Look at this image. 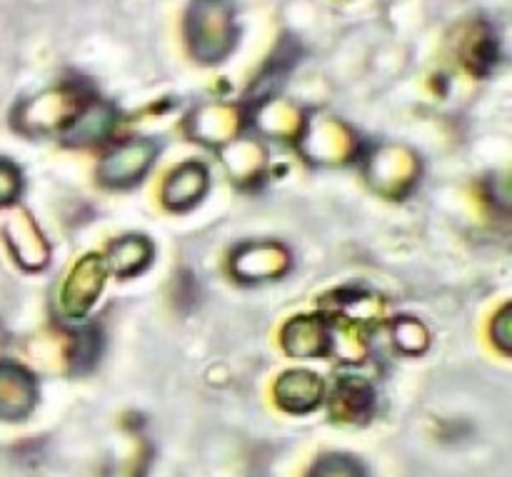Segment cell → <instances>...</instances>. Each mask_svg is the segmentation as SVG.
<instances>
[{"mask_svg": "<svg viewBox=\"0 0 512 477\" xmlns=\"http://www.w3.org/2000/svg\"><path fill=\"white\" fill-rule=\"evenodd\" d=\"M33 398V378L18 365L0 363V418L13 420L25 415Z\"/></svg>", "mask_w": 512, "mask_h": 477, "instance_id": "obj_1", "label": "cell"}, {"mask_svg": "<svg viewBox=\"0 0 512 477\" xmlns=\"http://www.w3.org/2000/svg\"><path fill=\"white\" fill-rule=\"evenodd\" d=\"M155 148L150 143H128V145H120L115 150V155H110L103 165V175L108 180L105 183H113V185H123V183H135L138 173H143L148 168V163L153 160Z\"/></svg>", "mask_w": 512, "mask_h": 477, "instance_id": "obj_2", "label": "cell"}, {"mask_svg": "<svg viewBox=\"0 0 512 477\" xmlns=\"http://www.w3.org/2000/svg\"><path fill=\"white\" fill-rule=\"evenodd\" d=\"M185 168V180L188 183H183V178H180L178 173L170 175V183H168V203L173 205V208H188L190 203H198L200 195L205 193V180H208V173H205L203 165L198 163H188L183 165Z\"/></svg>", "mask_w": 512, "mask_h": 477, "instance_id": "obj_3", "label": "cell"}, {"mask_svg": "<svg viewBox=\"0 0 512 477\" xmlns=\"http://www.w3.org/2000/svg\"><path fill=\"white\" fill-rule=\"evenodd\" d=\"M20 180H18V170L13 168L10 163L0 160V205L10 203V200L18 195Z\"/></svg>", "mask_w": 512, "mask_h": 477, "instance_id": "obj_4", "label": "cell"}]
</instances>
